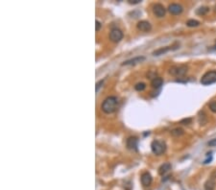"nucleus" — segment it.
<instances>
[{
  "label": "nucleus",
  "instance_id": "nucleus-23",
  "mask_svg": "<svg viewBox=\"0 0 216 190\" xmlns=\"http://www.w3.org/2000/svg\"><path fill=\"white\" fill-rule=\"evenodd\" d=\"M211 159H212V157H211V154H207V158L206 159V161H204V163H208V162H211Z\"/></svg>",
  "mask_w": 216,
  "mask_h": 190
},
{
  "label": "nucleus",
  "instance_id": "nucleus-27",
  "mask_svg": "<svg viewBox=\"0 0 216 190\" xmlns=\"http://www.w3.org/2000/svg\"><path fill=\"white\" fill-rule=\"evenodd\" d=\"M215 8H216V7H215ZM215 11H216V9H215Z\"/></svg>",
  "mask_w": 216,
  "mask_h": 190
},
{
  "label": "nucleus",
  "instance_id": "nucleus-26",
  "mask_svg": "<svg viewBox=\"0 0 216 190\" xmlns=\"http://www.w3.org/2000/svg\"><path fill=\"white\" fill-rule=\"evenodd\" d=\"M140 2H141L140 0H129L130 4H137V3H140Z\"/></svg>",
  "mask_w": 216,
  "mask_h": 190
},
{
  "label": "nucleus",
  "instance_id": "nucleus-21",
  "mask_svg": "<svg viewBox=\"0 0 216 190\" xmlns=\"http://www.w3.org/2000/svg\"><path fill=\"white\" fill-rule=\"evenodd\" d=\"M191 121H192V119H191V118L183 119V120L181 121V124H183V125H188V124H190V123H191Z\"/></svg>",
  "mask_w": 216,
  "mask_h": 190
},
{
  "label": "nucleus",
  "instance_id": "nucleus-12",
  "mask_svg": "<svg viewBox=\"0 0 216 190\" xmlns=\"http://www.w3.org/2000/svg\"><path fill=\"white\" fill-rule=\"evenodd\" d=\"M215 185H216L215 179L212 177H211L205 183V190H214Z\"/></svg>",
  "mask_w": 216,
  "mask_h": 190
},
{
  "label": "nucleus",
  "instance_id": "nucleus-14",
  "mask_svg": "<svg viewBox=\"0 0 216 190\" xmlns=\"http://www.w3.org/2000/svg\"><path fill=\"white\" fill-rule=\"evenodd\" d=\"M171 170V164L169 162H166V163H163L161 166L159 168V175H164L166 174L168 171Z\"/></svg>",
  "mask_w": 216,
  "mask_h": 190
},
{
  "label": "nucleus",
  "instance_id": "nucleus-11",
  "mask_svg": "<svg viewBox=\"0 0 216 190\" xmlns=\"http://www.w3.org/2000/svg\"><path fill=\"white\" fill-rule=\"evenodd\" d=\"M144 60H145V58H144V57H136V58H134V59H132V60H126V62H124L122 64V65H135L136 64L143 62Z\"/></svg>",
  "mask_w": 216,
  "mask_h": 190
},
{
  "label": "nucleus",
  "instance_id": "nucleus-7",
  "mask_svg": "<svg viewBox=\"0 0 216 190\" xmlns=\"http://www.w3.org/2000/svg\"><path fill=\"white\" fill-rule=\"evenodd\" d=\"M168 11H169V13L172 14V15H180L183 12V7L179 4L173 3V4L169 5V7H168Z\"/></svg>",
  "mask_w": 216,
  "mask_h": 190
},
{
  "label": "nucleus",
  "instance_id": "nucleus-15",
  "mask_svg": "<svg viewBox=\"0 0 216 190\" xmlns=\"http://www.w3.org/2000/svg\"><path fill=\"white\" fill-rule=\"evenodd\" d=\"M173 49H175V48H172V47H170V46L163 47V48H159V49H158V50H156V51L153 53V55H154V56H159V55H163V54H164V53H166V52H168V51L173 50Z\"/></svg>",
  "mask_w": 216,
  "mask_h": 190
},
{
  "label": "nucleus",
  "instance_id": "nucleus-5",
  "mask_svg": "<svg viewBox=\"0 0 216 190\" xmlns=\"http://www.w3.org/2000/svg\"><path fill=\"white\" fill-rule=\"evenodd\" d=\"M123 39V33L119 29H112L110 33V40L113 42H119Z\"/></svg>",
  "mask_w": 216,
  "mask_h": 190
},
{
  "label": "nucleus",
  "instance_id": "nucleus-10",
  "mask_svg": "<svg viewBox=\"0 0 216 190\" xmlns=\"http://www.w3.org/2000/svg\"><path fill=\"white\" fill-rule=\"evenodd\" d=\"M140 181H141V183L144 186H149L152 183V176L150 175V173L145 172V173H143L141 175Z\"/></svg>",
  "mask_w": 216,
  "mask_h": 190
},
{
  "label": "nucleus",
  "instance_id": "nucleus-22",
  "mask_svg": "<svg viewBox=\"0 0 216 190\" xmlns=\"http://www.w3.org/2000/svg\"><path fill=\"white\" fill-rule=\"evenodd\" d=\"M95 30H96V31H99V30H100V28H101V26H102V24L100 23V21H98V20H96L95 21Z\"/></svg>",
  "mask_w": 216,
  "mask_h": 190
},
{
  "label": "nucleus",
  "instance_id": "nucleus-9",
  "mask_svg": "<svg viewBox=\"0 0 216 190\" xmlns=\"http://www.w3.org/2000/svg\"><path fill=\"white\" fill-rule=\"evenodd\" d=\"M136 27H137V29L140 30V31H142V32H149L152 28L151 24H150L148 21H145V20L139 21V23H137Z\"/></svg>",
  "mask_w": 216,
  "mask_h": 190
},
{
  "label": "nucleus",
  "instance_id": "nucleus-17",
  "mask_svg": "<svg viewBox=\"0 0 216 190\" xmlns=\"http://www.w3.org/2000/svg\"><path fill=\"white\" fill-rule=\"evenodd\" d=\"M209 11V8L208 7H200L196 11V14L199 15V16H204V15H207Z\"/></svg>",
  "mask_w": 216,
  "mask_h": 190
},
{
  "label": "nucleus",
  "instance_id": "nucleus-19",
  "mask_svg": "<svg viewBox=\"0 0 216 190\" xmlns=\"http://www.w3.org/2000/svg\"><path fill=\"white\" fill-rule=\"evenodd\" d=\"M135 88L137 91H142V90H144V89L146 88V85L144 84V83H139V84L135 85Z\"/></svg>",
  "mask_w": 216,
  "mask_h": 190
},
{
  "label": "nucleus",
  "instance_id": "nucleus-1",
  "mask_svg": "<svg viewBox=\"0 0 216 190\" xmlns=\"http://www.w3.org/2000/svg\"><path fill=\"white\" fill-rule=\"evenodd\" d=\"M101 109L105 113H108V114L115 112L118 109V99L115 96L107 97L104 100V102L102 103Z\"/></svg>",
  "mask_w": 216,
  "mask_h": 190
},
{
  "label": "nucleus",
  "instance_id": "nucleus-4",
  "mask_svg": "<svg viewBox=\"0 0 216 190\" xmlns=\"http://www.w3.org/2000/svg\"><path fill=\"white\" fill-rule=\"evenodd\" d=\"M170 74L176 77H183L187 74V65H176L173 66L169 70Z\"/></svg>",
  "mask_w": 216,
  "mask_h": 190
},
{
  "label": "nucleus",
  "instance_id": "nucleus-8",
  "mask_svg": "<svg viewBox=\"0 0 216 190\" xmlns=\"http://www.w3.org/2000/svg\"><path fill=\"white\" fill-rule=\"evenodd\" d=\"M137 143H139V139H137V137L131 136L127 139V147L130 150L136 151L137 150Z\"/></svg>",
  "mask_w": 216,
  "mask_h": 190
},
{
  "label": "nucleus",
  "instance_id": "nucleus-24",
  "mask_svg": "<svg viewBox=\"0 0 216 190\" xmlns=\"http://www.w3.org/2000/svg\"><path fill=\"white\" fill-rule=\"evenodd\" d=\"M208 146H216V138L211 139V141H208Z\"/></svg>",
  "mask_w": 216,
  "mask_h": 190
},
{
  "label": "nucleus",
  "instance_id": "nucleus-25",
  "mask_svg": "<svg viewBox=\"0 0 216 190\" xmlns=\"http://www.w3.org/2000/svg\"><path fill=\"white\" fill-rule=\"evenodd\" d=\"M103 83H104V81H100V82H98L97 84H96V91L99 90V88L101 87V85H103Z\"/></svg>",
  "mask_w": 216,
  "mask_h": 190
},
{
  "label": "nucleus",
  "instance_id": "nucleus-2",
  "mask_svg": "<svg viewBox=\"0 0 216 190\" xmlns=\"http://www.w3.org/2000/svg\"><path fill=\"white\" fill-rule=\"evenodd\" d=\"M151 149L155 155L159 156L165 152L166 145L163 141H160V140H154L151 144Z\"/></svg>",
  "mask_w": 216,
  "mask_h": 190
},
{
  "label": "nucleus",
  "instance_id": "nucleus-16",
  "mask_svg": "<svg viewBox=\"0 0 216 190\" xmlns=\"http://www.w3.org/2000/svg\"><path fill=\"white\" fill-rule=\"evenodd\" d=\"M183 130L182 128H176V129H174V130L171 131V134L174 136H183Z\"/></svg>",
  "mask_w": 216,
  "mask_h": 190
},
{
  "label": "nucleus",
  "instance_id": "nucleus-6",
  "mask_svg": "<svg viewBox=\"0 0 216 190\" xmlns=\"http://www.w3.org/2000/svg\"><path fill=\"white\" fill-rule=\"evenodd\" d=\"M165 12H166V9L164 8L163 5H161L159 3L158 4H155L154 7H153V13L156 16L158 17H163L165 15Z\"/></svg>",
  "mask_w": 216,
  "mask_h": 190
},
{
  "label": "nucleus",
  "instance_id": "nucleus-3",
  "mask_svg": "<svg viewBox=\"0 0 216 190\" xmlns=\"http://www.w3.org/2000/svg\"><path fill=\"white\" fill-rule=\"evenodd\" d=\"M216 82V71L211 70L208 71L203 75L201 78V84L204 85H209L211 84H214Z\"/></svg>",
  "mask_w": 216,
  "mask_h": 190
},
{
  "label": "nucleus",
  "instance_id": "nucleus-13",
  "mask_svg": "<svg viewBox=\"0 0 216 190\" xmlns=\"http://www.w3.org/2000/svg\"><path fill=\"white\" fill-rule=\"evenodd\" d=\"M151 85L154 88H159L161 85H163V78L160 77H157V78H154L151 82Z\"/></svg>",
  "mask_w": 216,
  "mask_h": 190
},
{
  "label": "nucleus",
  "instance_id": "nucleus-20",
  "mask_svg": "<svg viewBox=\"0 0 216 190\" xmlns=\"http://www.w3.org/2000/svg\"><path fill=\"white\" fill-rule=\"evenodd\" d=\"M209 109L212 112L216 113V101H212L211 104H209Z\"/></svg>",
  "mask_w": 216,
  "mask_h": 190
},
{
  "label": "nucleus",
  "instance_id": "nucleus-18",
  "mask_svg": "<svg viewBox=\"0 0 216 190\" xmlns=\"http://www.w3.org/2000/svg\"><path fill=\"white\" fill-rule=\"evenodd\" d=\"M187 25L188 27H197L200 25V22L196 20V19H189L187 22Z\"/></svg>",
  "mask_w": 216,
  "mask_h": 190
}]
</instances>
